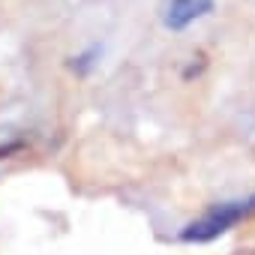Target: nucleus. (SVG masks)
<instances>
[{
	"instance_id": "f257e3e1",
	"label": "nucleus",
	"mask_w": 255,
	"mask_h": 255,
	"mask_svg": "<svg viewBox=\"0 0 255 255\" xmlns=\"http://www.w3.org/2000/svg\"><path fill=\"white\" fill-rule=\"evenodd\" d=\"M249 216H255V195L240 198V201H222L213 204L204 216H198L195 222H189L180 231L183 243H210L216 237H222L225 231H231L234 225L246 222Z\"/></svg>"
},
{
	"instance_id": "f03ea898",
	"label": "nucleus",
	"mask_w": 255,
	"mask_h": 255,
	"mask_svg": "<svg viewBox=\"0 0 255 255\" xmlns=\"http://www.w3.org/2000/svg\"><path fill=\"white\" fill-rule=\"evenodd\" d=\"M213 12V0H171L165 9V27L168 30H186L192 21Z\"/></svg>"
}]
</instances>
